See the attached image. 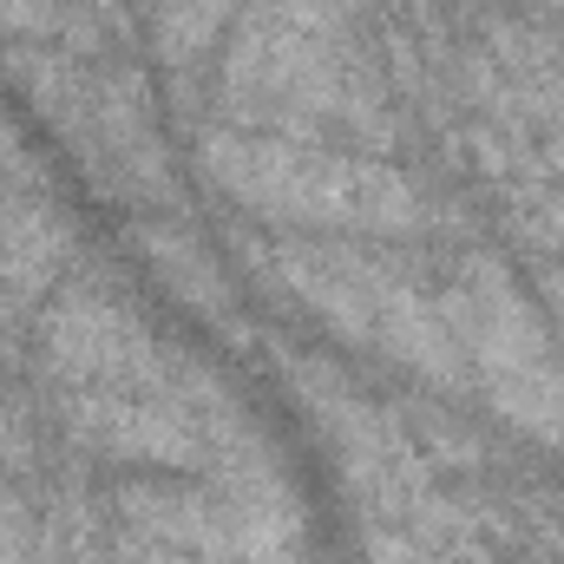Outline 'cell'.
<instances>
[{"label":"cell","instance_id":"cell-1","mask_svg":"<svg viewBox=\"0 0 564 564\" xmlns=\"http://www.w3.org/2000/svg\"><path fill=\"white\" fill-rule=\"evenodd\" d=\"M210 112V126L355 144L375 158L408 139L375 0H243L224 33Z\"/></svg>","mask_w":564,"mask_h":564},{"label":"cell","instance_id":"cell-2","mask_svg":"<svg viewBox=\"0 0 564 564\" xmlns=\"http://www.w3.org/2000/svg\"><path fill=\"white\" fill-rule=\"evenodd\" d=\"M250 282L289 295L335 341L388 361L433 394H466V361L453 348L440 276L401 243L368 237H289V230H230Z\"/></svg>","mask_w":564,"mask_h":564},{"label":"cell","instance_id":"cell-3","mask_svg":"<svg viewBox=\"0 0 564 564\" xmlns=\"http://www.w3.org/2000/svg\"><path fill=\"white\" fill-rule=\"evenodd\" d=\"M197 171L263 230L289 237H368V243H414L446 224V204L394 158L322 139H276L204 126Z\"/></svg>","mask_w":564,"mask_h":564},{"label":"cell","instance_id":"cell-4","mask_svg":"<svg viewBox=\"0 0 564 564\" xmlns=\"http://www.w3.org/2000/svg\"><path fill=\"white\" fill-rule=\"evenodd\" d=\"M0 66L26 93V112L73 151V164L99 197H112L132 217L184 210V177L164 139V119L151 106L144 73L119 46L86 53L66 40H7Z\"/></svg>","mask_w":564,"mask_h":564},{"label":"cell","instance_id":"cell-5","mask_svg":"<svg viewBox=\"0 0 564 564\" xmlns=\"http://www.w3.org/2000/svg\"><path fill=\"white\" fill-rule=\"evenodd\" d=\"M440 308L453 328V348L466 361V388L486 394L492 421L564 453V361L545 328L539 289L512 276L492 250L459 243L433 263Z\"/></svg>","mask_w":564,"mask_h":564},{"label":"cell","instance_id":"cell-6","mask_svg":"<svg viewBox=\"0 0 564 564\" xmlns=\"http://www.w3.org/2000/svg\"><path fill=\"white\" fill-rule=\"evenodd\" d=\"M132 250H139V263L151 276L164 282L204 328H217L224 341H250V315H243V282L230 276V263H224V250L197 230V224H184L177 210H164V217H132Z\"/></svg>","mask_w":564,"mask_h":564},{"label":"cell","instance_id":"cell-7","mask_svg":"<svg viewBox=\"0 0 564 564\" xmlns=\"http://www.w3.org/2000/svg\"><path fill=\"white\" fill-rule=\"evenodd\" d=\"M86 263L79 217L53 184H0V282L33 308Z\"/></svg>","mask_w":564,"mask_h":564},{"label":"cell","instance_id":"cell-8","mask_svg":"<svg viewBox=\"0 0 564 564\" xmlns=\"http://www.w3.org/2000/svg\"><path fill=\"white\" fill-rule=\"evenodd\" d=\"M132 7H139L164 73L177 79H191L210 59V46L230 33V13H237V0H132Z\"/></svg>","mask_w":564,"mask_h":564},{"label":"cell","instance_id":"cell-9","mask_svg":"<svg viewBox=\"0 0 564 564\" xmlns=\"http://www.w3.org/2000/svg\"><path fill=\"white\" fill-rule=\"evenodd\" d=\"M40 459H46V414L0 375V479L20 486L40 473Z\"/></svg>","mask_w":564,"mask_h":564},{"label":"cell","instance_id":"cell-10","mask_svg":"<svg viewBox=\"0 0 564 564\" xmlns=\"http://www.w3.org/2000/svg\"><path fill=\"white\" fill-rule=\"evenodd\" d=\"M0 184H53L46 158L33 151V139L20 132V119L0 106Z\"/></svg>","mask_w":564,"mask_h":564}]
</instances>
